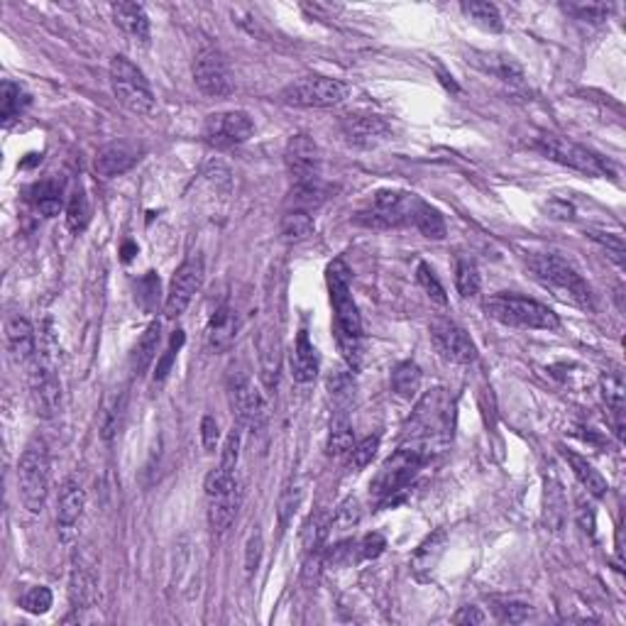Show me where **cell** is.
Here are the masks:
<instances>
[{
	"label": "cell",
	"instance_id": "6da1fadb",
	"mask_svg": "<svg viewBox=\"0 0 626 626\" xmlns=\"http://www.w3.org/2000/svg\"><path fill=\"white\" fill-rule=\"evenodd\" d=\"M330 304L336 311V343L337 350L347 362V367L357 369L362 365V321L353 294H350V269L343 259H333L326 269Z\"/></svg>",
	"mask_w": 626,
	"mask_h": 626
},
{
	"label": "cell",
	"instance_id": "7a4b0ae2",
	"mask_svg": "<svg viewBox=\"0 0 626 626\" xmlns=\"http://www.w3.org/2000/svg\"><path fill=\"white\" fill-rule=\"evenodd\" d=\"M453 434V399L445 389L428 392L416 404L406 424V445L425 453L431 458L434 450H441Z\"/></svg>",
	"mask_w": 626,
	"mask_h": 626
},
{
	"label": "cell",
	"instance_id": "3957f363",
	"mask_svg": "<svg viewBox=\"0 0 626 626\" xmlns=\"http://www.w3.org/2000/svg\"><path fill=\"white\" fill-rule=\"evenodd\" d=\"M529 269L546 289L580 308H592V291L587 281L558 255H531Z\"/></svg>",
	"mask_w": 626,
	"mask_h": 626
},
{
	"label": "cell",
	"instance_id": "277c9868",
	"mask_svg": "<svg viewBox=\"0 0 626 626\" xmlns=\"http://www.w3.org/2000/svg\"><path fill=\"white\" fill-rule=\"evenodd\" d=\"M484 311L494 321L512 326V328L531 330H558L561 318L548 306L538 304L533 298L514 297V294H494L484 301Z\"/></svg>",
	"mask_w": 626,
	"mask_h": 626
},
{
	"label": "cell",
	"instance_id": "5b68a950",
	"mask_svg": "<svg viewBox=\"0 0 626 626\" xmlns=\"http://www.w3.org/2000/svg\"><path fill=\"white\" fill-rule=\"evenodd\" d=\"M49 448L42 438H33L20 455L17 465V487L27 512L40 514L49 494Z\"/></svg>",
	"mask_w": 626,
	"mask_h": 626
},
{
	"label": "cell",
	"instance_id": "8992f818",
	"mask_svg": "<svg viewBox=\"0 0 626 626\" xmlns=\"http://www.w3.org/2000/svg\"><path fill=\"white\" fill-rule=\"evenodd\" d=\"M425 460H428L425 453H421V450L416 448H409V445L396 450L392 458L382 465V470H379L377 477L372 480V484H369L372 497L377 499L379 504H394V497L406 492L411 480H414L418 474V470L425 465Z\"/></svg>",
	"mask_w": 626,
	"mask_h": 626
},
{
	"label": "cell",
	"instance_id": "52a82bcc",
	"mask_svg": "<svg viewBox=\"0 0 626 626\" xmlns=\"http://www.w3.org/2000/svg\"><path fill=\"white\" fill-rule=\"evenodd\" d=\"M111 86L115 98L135 115H150L154 111V93L145 73L125 56H112Z\"/></svg>",
	"mask_w": 626,
	"mask_h": 626
},
{
	"label": "cell",
	"instance_id": "ba28073f",
	"mask_svg": "<svg viewBox=\"0 0 626 626\" xmlns=\"http://www.w3.org/2000/svg\"><path fill=\"white\" fill-rule=\"evenodd\" d=\"M536 150L546 154L548 160L558 161L562 167H571L580 174L587 177H607L611 174V167L600 157V154L590 152L587 147L572 142L568 137L561 135H543L536 140Z\"/></svg>",
	"mask_w": 626,
	"mask_h": 626
},
{
	"label": "cell",
	"instance_id": "9c48e42d",
	"mask_svg": "<svg viewBox=\"0 0 626 626\" xmlns=\"http://www.w3.org/2000/svg\"><path fill=\"white\" fill-rule=\"evenodd\" d=\"M350 93L346 81L330 79V76H308L297 83H291L281 91V101L297 108H333L343 103Z\"/></svg>",
	"mask_w": 626,
	"mask_h": 626
},
{
	"label": "cell",
	"instance_id": "30bf717a",
	"mask_svg": "<svg viewBox=\"0 0 626 626\" xmlns=\"http://www.w3.org/2000/svg\"><path fill=\"white\" fill-rule=\"evenodd\" d=\"M193 81L199 91L209 98H225L235 91L228 59L220 49L210 47V44L199 49V54L193 59Z\"/></svg>",
	"mask_w": 626,
	"mask_h": 626
},
{
	"label": "cell",
	"instance_id": "8fae6325",
	"mask_svg": "<svg viewBox=\"0 0 626 626\" xmlns=\"http://www.w3.org/2000/svg\"><path fill=\"white\" fill-rule=\"evenodd\" d=\"M30 377V389H33V402L37 414L44 418H52L62 409V385L54 375V365L47 357V353H37L34 362L27 367Z\"/></svg>",
	"mask_w": 626,
	"mask_h": 626
},
{
	"label": "cell",
	"instance_id": "7c38bea8",
	"mask_svg": "<svg viewBox=\"0 0 626 626\" xmlns=\"http://www.w3.org/2000/svg\"><path fill=\"white\" fill-rule=\"evenodd\" d=\"M255 132V122L245 111H228L213 112L203 122V137L213 147H235L248 142Z\"/></svg>",
	"mask_w": 626,
	"mask_h": 626
},
{
	"label": "cell",
	"instance_id": "4fadbf2b",
	"mask_svg": "<svg viewBox=\"0 0 626 626\" xmlns=\"http://www.w3.org/2000/svg\"><path fill=\"white\" fill-rule=\"evenodd\" d=\"M431 343H434L435 353L443 360L455 362V365H473L477 360V346L458 323L448 321V318H438L431 323Z\"/></svg>",
	"mask_w": 626,
	"mask_h": 626
},
{
	"label": "cell",
	"instance_id": "5bb4252c",
	"mask_svg": "<svg viewBox=\"0 0 626 626\" xmlns=\"http://www.w3.org/2000/svg\"><path fill=\"white\" fill-rule=\"evenodd\" d=\"M201 281H203L201 258H189L186 262H181V267H179L177 272H174V277H171L167 301H164V316H167L169 321L179 318V316L189 308L193 294L201 289Z\"/></svg>",
	"mask_w": 626,
	"mask_h": 626
},
{
	"label": "cell",
	"instance_id": "9a60e30c",
	"mask_svg": "<svg viewBox=\"0 0 626 626\" xmlns=\"http://www.w3.org/2000/svg\"><path fill=\"white\" fill-rule=\"evenodd\" d=\"M230 406H233L238 424L259 431L267 424V402L258 386L252 385L248 375H238L230 379Z\"/></svg>",
	"mask_w": 626,
	"mask_h": 626
},
{
	"label": "cell",
	"instance_id": "2e32d148",
	"mask_svg": "<svg viewBox=\"0 0 626 626\" xmlns=\"http://www.w3.org/2000/svg\"><path fill=\"white\" fill-rule=\"evenodd\" d=\"M284 161L297 184L301 181H316L321 174V147L313 142L308 135H294L287 142Z\"/></svg>",
	"mask_w": 626,
	"mask_h": 626
},
{
	"label": "cell",
	"instance_id": "e0dca14e",
	"mask_svg": "<svg viewBox=\"0 0 626 626\" xmlns=\"http://www.w3.org/2000/svg\"><path fill=\"white\" fill-rule=\"evenodd\" d=\"M340 132L355 147H377L389 137V125L372 112H353L340 118Z\"/></svg>",
	"mask_w": 626,
	"mask_h": 626
},
{
	"label": "cell",
	"instance_id": "ac0fdd59",
	"mask_svg": "<svg viewBox=\"0 0 626 626\" xmlns=\"http://www.w3.org/2000/svg\"><path fill=\"white\" fill-rule=\"evenodd\" d=\"M69 597L73 610H91L96 607L101 590H98V575L93 562L86 558H73L72 578H69Z\"/></svg>",
	"mask_w": 626,
	"mask_h": 626
},
{
	"label": "cell",
	"instance_id": "d6986e66",
	"mask_svg": "<svg viewBox=\"0 0 626 626\" xmlns=\"http://www.w3.org/2000/svg\"><path fill=\"white\" fill-rule=\"evenodd\" d=\"M445 546H448V531L438 529L434 531L431 536L424 538V543L414 551L411 555V572L418 582H428L434 578L438 565H441V558L445 553Z\"/></svg>",
	"mask_w": 626,
	"mask_h": 626
},
{
	"label": "cell",
	"instance_id": "ffe728a7",
	"mask_svg": "<svg viewBox=\"0 0 626 626\" xmlns=\"http://www.w3.org/2000/svg\"><path fill=\"white\" fill-rule=\"evenodd\" d=\"M5 343H8L10 357L17 365H33L37 357V336H34L33 323L23 316H10L5 321Z\"/></svg>",
	"mask_w": 626,
	"mask_h": 626
},
{
	"label": "cell",
	"instance_id": "44dd1931",
	"mask_svg": "<svg viewBox=\"0 0 626 626\" xmlns=\"http://www.w3.org/2000/svg\"><path fill=\"white\" fill-rule=\"evenodd\" d=\"M137 161H140V150L135 145H130V142H111L103 150H98L93 167H96L101 177L112 179L130 171Z\"/></svg>",
	"mask_w": 626,
	"mask_h": 626
},
{
	"label": "cell",
	"instance_id": "7402d4cb",
	"mask_svg": "<svg viewBox=\"0 0 626 626\" xmlns=\"http://www.w3.org/2000/svg\"><path fill=\"white\" fill-rule=\"evenodd\" d=\"M238 330H240L238 311H233L230 306L218 308L216 316L210 318L209 328H206V346H209L210 353H225V350H230L235 337H238Z\"/></svg>",
	"mask_w": 626,
	"mask_h": 626
},
{
	"label": "cell",
	"instance_id": "603a6c76",
	"mask_svg": "<svg viewBox=\"0 0 626 626\" xmlns=\"http://www.w3.org/2000/svg\"><path fill=\"white\" fill-rule=\"evenodd\" d=\"M258 350H259V377L265 385L267 392L277 389L279 382V365H281V346H279V333L272 330V326H267L258 337Z\"/></svg>",
	"mask_w": 626,
	"mask_h": 626
},
{
	"label": "cell",
	"instance_id": "cb8c5ba5",
	"mask_svg": "<svg viewBox=\"0 0 626 626\" xmlns=\"http://www.w3.org/2000/svg\"><path fill=\"white\" fill-rule=\"evenodd\" d=\"M111 10L115 24L128 34L130 40L142 42V44L150 42V17H147L145 5L125 0V3H112Z\"/></svg>",
	"mask_w": 626,
	"mask_h": 626
},
{
	"label": "cell",
	"instance_id": "d4e9b609",
	"mask_svg": "<svg viewBox=\"0 0 626 626\" xmlns=\"http://www.w3.org/2000/svg\"><path fill=\"white\" fill-rule=\"evenodd\" d=\"M86 509V492L81 487L79 482L66 480L59 490V502H56V522H59V529L72 531L76 523H79L81 514Z\"/></svg>",
	"mask_w": 626,
	"mask_h": 626
},
{
	"label": "cell",
	"instance_id": "484cf974",
	"mask_svg": "<svg viewBox=\"0 0 626 626\" xmlns=\"http://www.w3.org/2000/svg\"><path fill=\"white\" fill-rule=\"evenodd\" d=\"M291 375L301 385H308L318 375V355H316V347L308 340L306 330L298 333L297 346H294V353H291Z\"/></svg>",
	"mask_w": 626,
	"mask_h": 626
},
{
	"label": "cell",
	"instance_id": "4316f807",
	"mask_svg": "<svg viewBox=\"0 0 626 626\" xmlns=\"http://www.w3.org/2000/svg\"><path fill=\"white\" fill-rule=\"evenodd\" d=\"M602 399L610 411V421L614 425V434L619 441L624 438V382L619 375H604L602 377Z\"/></svg>",
	"mask_w": 626,
	"mask_h": 626
},
{
	"label": "cell",
	"instance_id": "83f0119b",
	"mask_svg": "<svg viewBox=\"0 0 626 626\" xmlns=\"http://www.w3.org/2000/svg\"><path fill=\"white\" fill-rule=\"evenodd\" d=\"M238 506H240V490L225 492L220 497H210V506H209V526L213 533H225L230 529L235 514H238Z\"/></svg>",
	"mask_w": 626,
	"mask_h": 626
},
{
	"label": "cell",
	"instance_id": "f1b7e54d",
	"mask_svg": "<svg viewBox=\"0 0 626 626\" xmlns=\"http://www.w3.org/2000/svg\"><path fill=\"white\" fill-rule=\"evenodd\" d=\"M161 343V326L157 321L150 323L147 330L140 336L137 346L132 347V355H130V367L135 375H142L147 372V367L152 365L154 357H157V350H160Z\"/></svg>",
	"mask_w": 626,
	"mask_h": 626
},
{
	"label": "cell",
	"instance_id": "f546056e",
	"mask_svg": "<svg viewBox=\"0 0 626 626\" xmlns=\"http://www.w3.org/2000/svg\"><path fill=\"white\" fill-rule=\"evenodd\" d=\"M409 218L428 240H443V238H445V230H448V228H445V220H443V216L434 206L411 199Z\"/></svg>",
	"mask_w": 626,
	"mask_h": 626
},
{
	"label": "cell",
	"instance_id": "4dcf8cb0",
	"mask_svg": "<svg viewBox=\"0 0 626 626\" xmlns=\"http://www.w3.org/2000/svg\"><path fill=\"white\" fill-rule=\"evenodd\" d=\"M562 458L571 463L572 473H575V477L580 480V484L585 487L587 494H592V497H597V499L607 494V480H604L602 474L594 470L592 463H587L585 458H580L578 453H572V450H562Z\"/></svg>",
	"mask_w": 626,
	"mask_h": 626
},
{
	"label": "cell",
	"instance_id": "1f68e13d",
	"mask_svg": "<svg viewBox=\"0 0 626 626\" xmlns=\"http://www.w3.org/2000/svg\"><path fill=\"white\" fill-rule=\"evenodd\" d=\"M421 382H424V375H421V367L416 362H399L392 372V392L404 399V402H411L418 392H421Z\"/></svg>",
	"mask_w": 626,
	"mask_h": 626
},
{
	"label": "cell",
	"instance_id": "d6a6232c",
	"mask_svg": "<svg viewBox=\"0 0 626 626\" xmlns=\"http://www.w3.org/2000/svg\"><path fill=\"white\" fill-rule=\"evenodd\" d=\"M355 445V434H353V424L346 414H337L333 421H330V431H328V443H326V450H328L330 458H340L350 453Z\"/></svg>",
	"mask_w": 626,
	"mask_h": 626
},
{
	"label": "cell",
	"instance_id": "836d02e7",
	"mask_svg": "<svg viewBox=\"0 0 626 626\" xmlns=\"http://www.w3.org/2000/svg\"><path fill=\"white\" fill-rule=\"evenodd\" d=\"M328 199V189L316 179V181H301V184H294L289 193V210H308L318 209L323 201Z\"/></svg>",
	"mask_w": 626,
	"mask_h": 626
},
{
	"label": "cell",
	"instance_id": "e575fe53",
	"mask_svg": "<svg viewBox=\"0 0 626 626\" xmlns=\"http://www.w3.org/2000/svg\"><path fill=\"white\" fill-rule=\"evenodd\" d=\"M27 105H30V93L23 86L13 83V81H3V86H0V115H3V121L13 122L15 118H20Z\"/></svg>",
	"mask_w": 626,
	"mask_h": 626
},
{
	"label": "cell",
	"instance_id": "d590c367",
	"mask_svg": "<svg viewBox=\"0 0 626 626\" xmlns=\"http://www.w3.org/2000/svg\"><path fill=\"white\" fill-rule=\"evenodd\" d=\"M313 218L308 210H287L284 218H281L279 230L284 235V240L289 242H298L306 240L308 235H313Z\"/></svg>",
	"mask_w": 626,
	"mask_h": 626
},
{
	"label": "cell",
	"instance_id": "8d00e7d4",
	"mask_svg": "<svg viewBox=\"0 0 626 626\" xmlns=\"http://www.w3.org/2000/svg\"><path fill=\"white\" fill-rule=\"evenodd\" d=\"M34 206L44 218L59 216V210L64 209V199H62V184L56 181H42L34 186Z\"/></svg>",
	"mask_w": 626,
	"mask_h": 626
},
{
	"label": "cell",
	"instance_id": "74e56055",
	"mask_svg": "<svg viewBox=\"0 0 626 626\" xmlns=\"http://www.w3.org/2000/svg\"><path fill=\"white\" fill-rule=\"evenodd\" d=\"M463 13H465L473 23H477L484 30H502V15L494 3H484V0H473V3H463Z\"/></svg>",
	"mask_w": 626,
	"mask_h": 626
},
{
	"label": "cell",
	"instance_id": "f35d334b",
	"mask_svg": "<svg viewBox=\"0 0 626 626\" xmlns=\"http://www.w3.org/2000/svg\"><path fill=\"white\" fill-rule=\"evenodd\" d=\"M89 220H91L89 196H86L83 189H76L72 199H69V203H66V225H69V230H73V233H81V230H86Z\"/></svg>",
	"mask_w": 626,
	"mask_h": 626
},
{
	"label": "cell",
	"instance_id": "ab89813d",
	"mask_svg": "<svg viewBox=\"0 0 626 626\" xmlns=\"http://www.w3.org/2000/svg\"><path fill=\"white\" fill-rule=\"evenodd\" d=\"M404 218L399 213H389V210H382L377 206H372L367 210H360L355 216V223L362 225V228H372V230H389V228H396V225L404 223Z\"/></svg>",
	"mask_w": 626,
	"mask_h": 626
},
{
	"label": "cell",
	"instance_id": "60d3db41",
	"mask_svg": "<svg viewBox=\"0 0 626 626\" xmlns=\"http://www.w3.org/2000/svg\"><path fill=\"white\" fill-rule=\"evenodd\" d=\"M492 611L502 624H522L531 614V607L522 600H492Z\"/></svg>",
	"mask_w": 626,
	"mask_h": 626
},
{
	"label": "cell",
	"instance_id": "b9f144b4",
	"mask_svg": "<svg viewBox=\"0 0 626 626\" xmlns=\"http://www.w3.org/2000/svg\"><path fill=\"white\" fill-rule=\"evenodd\" d=\"M455 289L465 298L480 294V272L470 259H458L455 265Z\"/></svg>",
	"mask_w": 626,
	"mask_h": 626
},
{
	"label": "cell",
	"instance_id": "7bdbcfd3",
	"mask_svg": "<svg viewBox=\"0 0 626 626\" xmlns=\"http://www.w3.org/2000/svg\"><path fill=\"white\" fill-rule=\"evenodd\" d=\"M240 445H242V431L240 425L233 428L228 438L223 443V450H220V463L218 467L228 474H235V467H238V460H240Z\"/></svg>",
	"mask_w": 626,
	"mask_h": 626
},
{
	"label": "cell",
	"instance_id": "ee69618b",
	"mask_svg": "<svg viewBox=\"0 0 626 626\" xmlns=\"http://www.w3.org/2000/svg\"><path fill=\"white\" fill-rule=\"evenodd\" d=\"M360 502L357 499H346L343 504L337 506L336 514L330 519V531H350L360 523Z\"/></svg>",
	"mask_w": 626,
	"mask_h": 626
},
{
	"label": "cell",
	"instance_id": "f6af8a7d",
	"mask_svg": "<svg viewBox=\"0 0 626 626\" xmlns=\"http://www.w3.org/2000/svg\"><path fill=\"white\" fill-rule=\"evenodd\" d=\"M301 499H304V490L298 487V484H287L284 487V492L279 494V523L281 529H287L289 526V522L294 519V514H297L298 504H301Z\"/></svg>",
	"mask_w": 626,
	"mask_h": 626
},
{
	"label": "cell",
	"instance_id": "bcb514c9",
	"mask_svg": "<svg viewBox=\"0 0 626 626\" xmlns=\"http://www.w3.org/2000/svg\"><path fill=\"white\" fill-rule=\"evenodd\" d=\"M52 602H54V597L49 592V587L42 585L30 587V590L23 594V600H20L23 610L30 611V614H47V611L52 610Z\"/></svg>",
	"mask_w": 626,
	"mask_h": 626
},
{
	"label": "cell",
	"instance_id": "7dc6e473",
	"mask_svg": "<svg viewBox=\"0 0 626 626\" xmlns=\"http://www.w3.org/2000/svg\"><path fill=\"white\" fill-rule=\"evenodd\" d=\"M416 279H418V284L424 287L425 294H428V298H434L435 304H441V306L448 304L445 289H443V284H441V281H438V277H435L431 267H428V265H418Z\"/></svg>",
	"mask_w": 626,
	"mask_h": 626
},
{
	"label": "cell",
	"instance_id": "c3c4849f",
	"mask_svg": "<svg viewBox=\"0 0 626 626\" xmlns=\"http://www.w3.org/2000/svg\"><path fill=\"white\" fill-rule=\"evenodd\" d=\"M379 450V438L377 435H372V438H365V441H360L357 445H353V450H350V465L355 467V470H362V467H367L372 460H375V455H377Z\"/></svg>",
	"mask_w": 626,
	"mask_h": 626
},
{
	"label": "cell",
	"instance_id": "681fc988",
	"mask_svg": "<svg viewBox=\"0 0 626 626\" xmlns=\"http://www.w3.org/2000/svg\"><path fill=\"white\" fill-rule=\"evenodd\" d=\"M565 10L578 20H590V23H602L604 17L610 15V5L604 3H571L565 5Z\"/></svg>",
	"mask_w": 626,
	"mask_h": 626
},
{
	"label": "cell",
	"instance_id": "f907efd6",
	"mask_svg": "<svg viewBox=\"0 0 626 626\" xmlns=\"http://www.w3.org/2000/svg\"><path fill=\"white\" fill-rule=\"evenodd\" d=\"M590 238H592L594 242H600L604 249H607V255H610L617 265H624V255H626V248H624V240L619 238V235H611V233H600V230H590Z\"/></svg>",
	"mask_w": 626,
	"mask_h": 626
},
{
	"label": "cell",
	"instance_id": "816d5d0a",
	"mask_svg": "<svg viewBox=\"0 0 626 626\" xmlns=\"http://www.w3.org/2000/svg\"><path fill=\"white\" fill-rule=\"evenodd\" d=\"M181 346H184V330H174V336H171V343H169L167 353L161 355L160 365H157V372H154V379H157V382L167 379L169 369H171V365H174V360H177V353H179V347Z\"/></svg>",
	"mask_w": 626,
	"mask_h": 626
},
{
	"label": "cell",
	"instance_id": "f5cc1de1",
	"mask_svg": "<svg viewBox=\"0 0 626 626\" xmlns=\"http://www.w3.org/2000/svg\"><path fill=\"white\" fill-rule=\"evenodd\" d=\"M385 536H379V533H367L360 543H355V553H357L360 561H375V558H379V555L385 553Z\"/></svg>",
	"mask_w": 626,
	"mask_h": 626
},
{
	"label": "cell",
	"instance_id": "db71d44e",
	"mask_svg": "<svg viewBox=\"0 0 626 626\" xmlns=\"http://www.w3.org/2000/svg\"><path fill=\"white\" fill-rule=\"evenodd\" d=\"M262 551H265V541H262V533H252L248 538V546H245V572L248 575H255L259 568V561H262Z\"/></svg>",
	"mask_w": 626,
	"mask_h": 626
},
{
	"label": "cell",
	"instance_id": "11a10c76",
	"mask_svg": "<svg viewBox=\"0 0 626 626\" xmlns=\"http://www.w3.org/2000/svg\"><path fill=\"white\" fill-rule=\"evenodd\" d=\"M122 409H125V396L115 399V404H112L111 409L105 411V416H103V435L105 438H112V435L118 434V428H121Z\"/></svg>",
	"mask_w": 626,
	"mask_h": 626
},
{
	"label": "cell",
	"instance_id": "9f6ffc18",
	"mask_svg": "<svg viewBox=\"0 0 626 626\" xmlns=\"http://www.w3.org/2000/svg\"><path fill=\"white\" fill-rule=\"evenodd\" d=\"M201 441L206 453H213L218 448V441H220V425L213 416H203L201 421Z\"/></svg>",
	"mask_w": 626,
	"mask_h": 626
},
{
	"label": "cell",
	"instance_id": "6f0895ef",
	"mask_svg": "<svg viewBox=\"0 0 626 626\" xmlns=\"http://www.w3.org/2000/svg\"><path fill=\"white\" fill-rule=\"evenodd\" d=\"M455 624H482L484 621V614H482L477 607H463V610L453 617Z\"/></svg>",
	"mask_w": 626,
	"mask_h": 626
},
{
	"label": "cell",
	"instance_id": "680465c9",
	"mask_svg": "<svg viewBox=\"0 0 626 626\" xmlns=\"http://www.w3.org/2000/svg\"><path fill=\"white\" fill-rule=\"evenodd\" d=\"M578 516L580 522H582V526H585V531H590V533H594V514H592V506L587 504L580 499L578 502Z\"/></svg>",
	"mask_w": 626,
	"mask_h": 626
}]
</instances>
